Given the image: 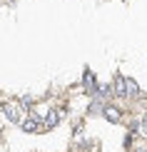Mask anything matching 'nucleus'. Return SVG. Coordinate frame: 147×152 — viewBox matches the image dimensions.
<instances>
[{
  "mask_svg": "<svg viewBox=\"0 0 147 152\" xmlns=\"http://www.w3.org/2000/svg\"><path fill=\"white\" fill-rule=\"evenodd\" d=\"M112 92L115 95H120V97H125V75H117V77H115V85H112Z\"/></svg>",
  "mask_w": 147,
  "mask_h": 152,
  "instance_id": "obj_2",
  "label": "nucleus"
},
{
  "mask_svg": "<svg viewBox=\"0 0 147 152\" xmlns=\"http://www.w3.org/2000/svg\"><path fill=\"white\" fill-rule=\"evenodd\" d=\"M125 92L135 97V95H140V85H137V82L132 80V77H125Z\"/></svg>",
  "mask_w": 147,
  "mask_h": 152,
  "instance_id": "obj_4",
  "label": "nucleus"
},
{
  "mask_svg": "<svg viewBox=\"0 0 147 152\" xmlns=\"http://www.w3.org/2000/svg\"><path fill=\"white\" fill-rule=\"evenodd\" d=\"M60 115H62L60 110H50V112H48V117H45V127H48V130H50V127H55V125L60 122Z\"/></svg>",
  "mask_w": 147,
  "mask_h": 152,
  "instance_id": "obj_3",
  "label": "nucleus"
},
{
  "mask_svg": "<svg viewBox=\"0 0 147 152\" xmlns=\"http://www.w3.org/2000/svg\"><path fill=\"white\" fill-rule=\"evenodd\" d=\"M105 117L110 120V122H117L120 120V110L117 107H105Z\"/></svg>",
  "mask_w": 147,
  "mask_h": 152,
  "instance_id": "obj_6",
  "label": "nucleus"
},
{
  "mask_svg": "<svg viewBox=\"0 0 147 152\" xmlns=\"http://www.w3.org/2000/svg\"><path fill=\"white\" fill-rule=\"evenodd\" d=\"M142 132L147 135V112H145V117H142Z\"/></svg>",
  "mask_w": 147,
  "mask_h": 152,
  "instance_id": "obj_8",
  "label": "nucleus"
},
{
  "mask_svg": "<svg viewBox=\"0 0 147 152\" xmlns=\"http://www.w3.org/2000/svg\"><path fill=\"white\" fill-rule=\"evenodd\" d=\"M3 112H5V117H8L10 122H23V107H20V102H5Z\"/></svg>",
  "mask_w": 147,
  "mask_h": 152,
  "instance_id": "obj_1",
  "label": "nucleus"
},
{
  "mask_svg": "<svg viewBox=\"0 0 147 152\" xmlns=\"http://www.w3.org/2000/svg\"><path fill=\"white\" fill-rule=\"evenodd\" d=\"M92 80H95V77H92V72L87 70V72H85V85H92Z\"/></svg>",
  "mask_w": 147,
  "mask_h": 152,
  "instance_id": "obj_7",
  "label": "nucleus"
},
{
  "mask_svg": "<svg viewBox=\"0 0 147 152\" xmlns=\"http://www.w3.org/2000/svg\"><path fill=\"white\" fill-rule=\"evenodd\" d=\"M20 125H23V132H35L40 122H37V117H28V120H23Z\"/></svg>",
  "mask_w": 147,
  "mask_h": 152,
  "instance_id": "obj_5",
  "label": "nucleus"
}]
</instances>
